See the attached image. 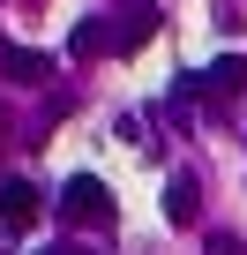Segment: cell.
Segmentation results:
<instances>
[{
	"label": "cell",
	"mask_w": 247,
	"mask_h": 255,
	"mask_svg": "<svg viewBox=\"0 0 247 255\" xmlns=\"http://www.w3.org/2000/svg\"><path fill=\"white\" fill-rule=\"evenodd\" d=\"M60 210H68L75 225H112V188H105L97 173H75V180L60 188Z\"/></svg>",
	"instance_id": "6da1fadb"
},
{
	"label": "cell",
	"mask_w": 247,
	"mask_h": 255,
	"mask_svg": "<svg viewBox=\"0 0 247 255\" xmlns=\"http://www.w3.org/2000/svg\"><path fill=\"white\" fill-rule=\"evenodd\" d=\"M195 90H202L210 105H232V98L247 90V60H240V53H225V60H210V68L195 75Z\"/></svg>",
	"instance_id": "7a4b0ae2"
},
{
	"label": "cell",
	"mask_w": 247,
	"mask_h": 255,
	"mask_svg": "<svg viewBox=\"0 0 247 255\" xmlns=\"http://www.w3.org/2000/svg\"><path fill=\"white\" fill-rule=\"evenodd\" d=\"M112 23H120V30H112V53H143V45H150V30H158V8H150V0H128Z\"/></svg>",
	"instance_id": "3957f363"
},
{
	"label": "cell",
	"mask_w": 247,
	"mask_h": 255,
	"mask_svg": "<svg viewBox=\"0 0 247 255\" xmlns=\"http://www.w3.org/2000/svg\"><path fill=\"white\" fill-rule=\"evenodd\" d=\"M0 225H8V233H30V225H38V188L15 180V173L0 180Z\"/></svg>",
	"instance_id": "277c9868"
},
{
	"label": "cell",
	"mask_w": 247,
	"mask_h": 255,
	"mask_svg": "<svg viewBox=\"0 0 247 255\" xmlns=\"http://www.w3.org/2000/svg\"><path fill=\"white\" fill-rule=\"evenodd\" d=\"M53 60L45 53H30V45H0V75H8V83H38Z\"/></svg>",
	"instance_id": "5b68a950"
},
{
	"label": "cell",
	"mask_w": 247,
	"mask_h": 255,
	"mask_svg": "<svg viewBox=\"0 0 247 255\" xmlns=\"http://www.w3.org/2000/svg\"><path fill=\"white\" fill-rule=\"evenodd\" d=\"M165 218H172V225H195V180H187V173L165 180Z\"/></svg>",
	"instance_id": "8992f818"
},
{
	"label": "cell",
	"mask_w": 247,
	"mask_h": 255,
	"mask_svg": "<svg viewBox=\"0 0 247 255\" xmlns=\"http://www.w3.org/2000/svg\"><path fill=\"white\" fill-rule=\"evenodd\" d=\"M105 45H112V30H105V15H90V23L75 30V60H97Z\"/></svg>",
	"instance_id": "52a82bcc"
},
{
	"label": "cell",
	"mask_w": 247,
	"mask_h": 255,
	"mask_svg": "<svg viewBox=\"0 0 247 255\" xmlns=\"http://www.w3.org/2000/svg\"><path fill=\"white\" fill-rule=\"evenodd\" d=\"M210 255H247V240H232V233H210Z\"/></svg>",
	"instance_id": "ba28073f"
},
{
	"label": "cell",
	"mask_w": 247,
	"mask_h": 255,
	"mask_svg": "<svg viewBox=\"0 0 247 255\" xmlns=\"http://www.w3.org/2000/svg\"><path fill=\"white\" fill-rule=\"evenodd\" d=\"M45 255H90V248H45Z\"/></svg>",
	"instance_id": "9c48e42d"
}]
</instances>
